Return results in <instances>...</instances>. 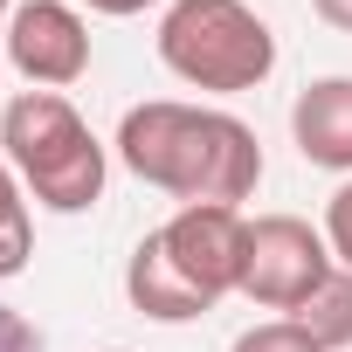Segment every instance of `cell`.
<instances>
[{"mask_svg": "<svg viewBox=\"0 0 352 352\" xmlns=\"http://www.w3.org/2000/svg\"><path fill=\"white\" fill-rule=\"evenodd\" d=\"M118 159L138 173L145 187L173 194L180 208H235L263 180V145L235 111L152 97L131 104L118 124Z\"/></svg>", "mask_w": 352, "mask_h": 352, "instance_id": "obj_1", "label": "cell"}, {"mask_svg": "<svg viewBox=\"0 0 352 352\" xmlns=\"http://www.w3.org/2000/svg\"><path fill=\"white\" fill-rule=\"evenodd\" d=\"M0 159L49 214H83L104 201V145L63 90H21L0 111Z\"/></svg>", "mask_w": 352, "mask_h": 352, "instance_id": "obj_2", "label": "cell"}, {"mask_svg": "<svg viewBox=\"0 0 352 352\" xmlns=\"http://www.w3.org/2000/svg\"><path fill=\"white\" fill-rule=\"evenodd\" d=\"M159 63L214 97H242L276 69V35L249 0H173L159 14Z\"/></svg>", "mask_w": 352, "mask_h": 352, "instance_id": "obj_3", "label": "cell"}, {"mask_svg": "<svg viewBox=\"0 0 352 352\" xmlns=\"http://www.w3.org/2000/svg\"><path fill=\"white\" fill-rule=\"evenodd\" d=\"M331 270L338 263H331L324 235L304 214H263V221H249V276H242V297L249 304L297 318Z\"/></svg>", "mask_w": 352, "mask_h": 352, "instance_id": "obj_4", "label": "cell"}, {"mask_svg": "<svg viewBox=\"0 0 352 352\" xmlns=\"http://www.w3.org/2000/svg\"><path fill=\"white\" fill-rule=\"evenodd\" d=\"M159 242H166L173 270H180L208 304H221L249 276V221H242V208H180L159 228Z\"/></svg>", "mask_w": 352, "mask_h": 352, "instance_id": "obj_5", "label": "cell"}, {"mask_svg": "<svg viewBox=\"0 0 352 352\" xmlns=\"http://www.w3.org/2000/svg\"><path fill=\"white\" fill-rule=\"evenodd\" d=\"M8 63L35 90H69L90 69V21L69 0H21L8 14Z\"/></svg>", "mask_w": 352, "mask_h": 352, "instance_id": "obj_6", "label": "cell"}, {"mask_svg": "<svg viewBox=\"0 0 352 352\" xmlns=\"http://www.w3.org/2000/svg\"><path fill=\"white\" fill-rule=\"evenodd\" d=\"M290 138L311 166L352 173V76H318L290 104Z\"/></svg>", "mask_w": 352, "mask_h": 352, "instance_id": "obj_7", "label": "cell"}, {"mask_svg": "<svg viewBox=\"0 0 352 352\" xmlns=\"http://www.w3.org/2000/svg\"><path fill=\"white\" fill-rule=\"evenodd\" d=\"M124 297H131V311H145V318H159V324H187V318H208V311H214L180 270H173L159 228L131 249V263H124Z\"/></svg>", "mask_w": 352, "mask_h": 352, "instance_id": "obj_8", "label": "cell"}, {"mask_svg": "<svg viewBox=\"0 0 352 352\" xmlns=\"http://www.w3.org/2000/svg\"><path fill=\"white\" fill-rule=\"evenodd\" d=\"M297 324H304L324 352H352V270H331V276L311 290V304L297 311Z\"/></svg>", "mask_w": 352, "mask_h": 352, "instance_id": "obj_9", "label": "cell"}, {"mask_svg": "<svg viewBox=\"0 0 352 352\" xmlns=\"http://www.w3.org/2000/svg\"><path fill=\"white\" fill-rule=\"evenodd\" d=\"M28 256H35L28 194H21V180H14V166L0 159V283H8V276H21V270H28Z\"/></svg>", "mask_w": 352, "mask_h": 352, "instance_id": "obj_10", "label": "cell"}, {"mask_svg": "<svg viewBox=\"0 0 352 352\" xmlns=\"http://www.w3.org/2000/svg\"><path fill=\"white\" fill-rule=\"evenodd\" d=\"M228 352H324V345H318L297 318H270V324H249Z\"/></svg>", "mask_w": 352, "mask_h": 352, "instance_id": "obj_11", "label": "cell"}, {"mask_svg": "<svg viewBox=\"0 0 352 352\" xmlns=\"http://www.w3.org/2000/svg\"><path fill=\"white\" fill-rule=\"evenodd\" d=\"M324 249H331L338 270H352V180L324 201Z\"/></svg>", "mask_w": 352, "mask_h": 352, "instance_id": "obj_12", "label": "cell"}, {"mask_svg": "<svg viewBox=\"0 0 352 352\" xmlns=\"http://www.w3.org/2000/svg\"><path fill=\"white\" fill-rule=\"evenodd\" d=\"M0 352H42V331H35L14 304H0Z\"/></svg>", "mask_w": 352, "mask_h": 352, "instance_id": "obj_13", "label": "cell"}, {"mask_svg": "<svg viewBox=\"0 0 352 352\" xmlns=\"http://www.w3.org/2000/svg\"><path fill=\"white\" fill-rule=\"evenodd\" d=\"M76 8H90V14H111V21H131V14H145L152 0H76Z\"/></svg>", "mask_w": 352, "mask_h": 352, "instance_id": "obj_14", "label": "cell"}, {"mask_svg": "<svg viewBox=\"0 0 352 352\" xmlns=\"http://www.w3.org/2000/svg\"><path fill=\"white\" fill-rule=\"evenodd\" d=\"M311 8H318L331 28H345V35H352V0H311Z\"/></svg>", "mask_w": 352, "mask_h": 352, "instance_id": "obj_15", "label": "cell"}, {"mask_svg": "<svg viewBox=\"0 0 352 352\" xmlns=\"http://www.w3.org/2000/svg\"><path fill=\"white\" fill-rule=\"evenodd\" d=\"M0 14H14V0H0Z\"/></svg>", "mask_w": 352, "mask_h": 352, "instance_id": "obj_16", "label": "cell"}]
</instances>
